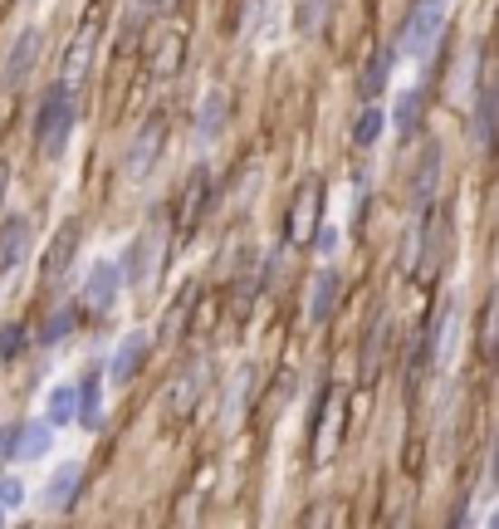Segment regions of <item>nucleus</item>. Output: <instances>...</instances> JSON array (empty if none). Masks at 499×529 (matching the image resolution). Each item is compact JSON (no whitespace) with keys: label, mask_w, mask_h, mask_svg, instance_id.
<instances>
[{"label":"nucleus","mask_w":499,"mask_h":529,"mask_svg":"<svg viewBox=\"0 0 499 529\" xmlns=\"http://www.w3.org/2000/svg\"><path fill=\"white\" fill-rule=\"evenodd\" d=\"M25 250H30V221H5L0 226V274H10L20 260H25Z\"/></svg>","instance_id":"f3484780"},{"label":"nucleus","mask_w":499,"mask_h":529,"mask_svg":"<svg viewBox=\"0 0 499 529\" xmlns=\"http://www.w3.org/2000/svg\"><path fill=\"white\" fill-rule=\"evenodd\" d=\"M20 339H25V329H20V323H5V329H0V358H15Z\"/></svg>","instance_id":"cd10ccee"},{"label":"nucleus","mask_w":499,"mask_h":529,"mask_svg":"<svg viewBox=\"0 0 499 529\" xmlns=\"http://www.w3.org/2000/svg\"><path fill=\"white\" fill-rule=\"evenodd\" d=\"M74 407H79V382H64V388H54V397H50V422H54V427L74 422Z\"/></svg>","instance_id":"393cba45"},{"label":"nucleus","mask_w":499,"mask_h":529,"mask_svg":"<svg viewBox=\"0 0 499 529\" xmlns=\"http://www.w3.org/2000/svg\"><path fill=\"white\" fill-rule=\"evenodd\" d=\"M40 44H44L40 30H25V34L15 40V50H10V59H5V89H15V83L30 79L34 59H40Z\"/></svg>","instance_id":"4468645a"},{"label":"nucleus","mask_w":499,"mask_h":529,"mask_svg":"<svg viewBox=\"0 0 499 529\" xmlns=\"http://www.w3.org/2000/svg\"><path fill=\"white\" fill-rule=\"evenodd\" d=\"M167 216H152L148 226H142V236L132 240V250L123 255L128 264V280L138 284V290H152L157 284V274H162V260H167Z\"/></svg>","instance_id":"f03ea898"},{"label":"nucleus","mask_w":499,"mask_h":529,"mask_svg":"<svg viewBox=\"0 0 499 529\" xmlns=\"http://www.w3.org/2000/svg\"><path fill=\"white\" fill-rule=\"evenodd\" d=\"M5 187H10V167L0 162V207H5Z\"/></svg>","instance_id":"473e14b6"},{"label":"nucleus","mask_w":499,"mask_h":529,"mask_svg":"<svg viewBox=\"0 0 499 529\" xmlns=\"http://www.w3.org/2000/svg\"><path fill=\"white\" fill-rule=\"evenodd\" d=\"M338 441H343V392L328 388L319 407V427H313V461L328 466L338 456Z\"/></svg>","instance_id":"423d86ee"},{"label":"nucleus","mask_w":499,"mask_h":529,"mask_svg":"<svg viewBox=\"0 0 499 529\" xmlns=\"http://www.w3.org/2000/svg\"><path fill=\"white\" fill-rule=\"evenodd\" d=\"M74 422L79 427H99L103 422V382H93V378H83L79 382V407H74Z\"/></svg>","instance_id":"412c9836"},{"label":"nucleus","mask_w":499,"mask_h":529,"mask_svg":"<svg viewBox=\"0 0 499 529\" xmlns=\"http://www.w3.org/2000/svg\"><path fill=\"white\" fill-rule=\"evenodd\" d=\"M417 103H421V99H417V93H407V99H401V103H397V128H401V132H407L411 123H417Z\"/></svg>","instance_id":"c85d7f7f"},{"label":"nucleus","mask_w":499,"mask_h":529,"mask_svg":"<svg viewBox=\"0 0 499 529\" xmlns=\"http://www.w3.org/2000/svg\"><path fill=\"white\" fill-rule=\"evenodd\" d=\"M103 20H108V0H93V5L83 10L69 50H64V83H79L93 69V54H99V40H103Z\"/></svg>","instance_id":"7ed1b4c3"},{"label":"nucleus","mask_w":499,"mask_h":529,"mask_svg":"<svg viewBox=\"0 0 499 529\" xmlns=\"http://www.w3.org/2000/svg\"><path fill=\"white\" fill-rule=\"evenodd\" d=\"M328 10H333V0H299V30L303 34H319Z\"/></svg>","instance_id":"a878e982"},{"label":"nucleus","mask_w":499,"mask_h":529,"mask_svg":"<svg viewBox=\"0 0 499 529\" xmlns=\"http://www.w3.org/2000/svg\"><path fill=\"white\" fill-rule=\"evenodd\" d=\"M319 226H323V182L309 177V182H299L294 201H289V245H309L319 236Z\"/></svg>","instance_id":"39448f33"},{"label":"nucleus","mask_w":499,"mask_h":529,"mask_svg":"<svg viewBox=\"0 0 499 529\" xmlns=\"http://www.w3.org/2000/svg\"><path fill=\"white\" fill-rule=\"evenodd\" d=\"M25 505V486L15 476H0V510H20Z\"/></svg>","instance_id":"bb28decb"},{"label":"nucleus","mask_w":499,"mask_h":529,"mask_svg":"<svg viewBox=\"0 0 499 529\" xmlns=\"http://www.w3.org/2000/svg\"><path fill=\"white\" fill-rule=\"evenodd\" d=\"M54 447V422L44 417V422L34 427H20V441H15V461H40L44 451Z\"/></svg>","instance_id":"aec40b11"},{"label":"nucleus","mask_w":499,"mask_h":529,"mask_svg":"<svg viewBox=\"0 0 499 529\" xmlns=\"http://www.w3.org/2000/svg\"><path fill=\"white\" fill-rule=\"evenodd\" d=\"M490 476L499 480V441H494V466H490Z\"/></svg>","instance_id":"72a5a7b5"},{"label":"nucleus","mask_w":499,"mask_h":529,"mask_svg":"<svg viewBox=\"0 0 499 529\" xmlns=\"http://www.w3.org/2000/svg\"><path fill=\"white\" fill-rule=\"evenodd\" d=\"M162 142H167V123L162 118H148L142 132L132 138V152H128V182H142L152 172L157 158H162Z\"/></svg>","instance_id":"1a4fd4ad"},{"label":"nucleus","mask_w":499,"mask_h":529,"mask_svg":"<svg viewBox=\"0 0 499 529\" xmlns=\"http://www.w3.org/2000/svg\"><path fill=\"white\" fill-rule=\"evenodd\" d=\"M181 64H187V25H181V20H167L152 40V74L172 79Z\"/></svg>","instance_id":"6e6552de"},{"label":"nucleus","mask_w":499,"mask_h":529,"mask_svg":"<svg viewBox=\"0 0 499 529\" xmlns=\"http://www.w3.org/2000/svg\"><path fill=\"white\" fill-rule=\"evenodd\" d=\"M123 280H128V264L123 260H93L89 264V274H83V299H89L93 309H108L118 299V290H123Z\"/></svg>","instance_id":"0eeeda50"},{"label":"nucleus","mask_w":499,"mask_h":529,"mask_svg":"<svg viewBox=\"0 0 499 529\" xmlns=\"http://www.w3.org/2000/svg\"><path fill=\"white\" fill-rule=\"evenodd\" d=\"M177 0H142V10H152V15H162V10H172Z\"/></svg>","instance_id":"2f4dec72"},{"label":"nucleus","mask_w":499,"mask_h":529,"mask_svg":"<svg viewBox=\"0 0 499 529\" xmlns=\"http://www.w3.org/2000/svg\"><path fill=\"white\" fill-rule=\"evenodd\" d=\"M15 441H20V427H0V461H15Z\"/></svg>","instance_id":"7c9ffc66"},{"label":"nucleus","mask_w":499,"mask_h":529,"mask_svg":"<svg viewBox=\"0 0 499 529\" xmlns=\"http://www.w3.org/2000/svg\"><path fill=\"white\" fill-rule=\"evenodd\" d=\"M446 15H450V0H417V5L407 10V25H401V50L426 59L431 54V44L441 40Z\"/></svg>","instance_id":"20e7f679"},{"label":"nucleus","mask_w":499,"mask_h":529,"mask_svg":"<svg viewBox=\"0 0 499 529\" xmlns=\"http://www.w3.org/2000/svg\"><path fill=\"white\" fill-rule=\"evenodd\" d=\"M333 299H338V270L333 264H323L319 274H313V284H309V323H328V314H333Z\"/></svg>","instance_id":"2eb2a0df"},{"label":"nucleus","mask_w":499,"mask_h":529,"mask_svg":"<svg viewBox=\"0 0 499 529\" xmlns=\"http://www.w3.org/2000/svg\"><path fill=\"white\" fill-rule=\"evenodd\" d=\"M206 378H211V368H206L201 358H197L191 368H181V372H177V382H172V402H167L177 422H187V417L197 412V402H201V392H206Z\"/></svg>","instance_id":"9b49d317"},{"label":"nucleus","mask_w":499,"mask_h":529,"mask_svg":"<svg viewBox=\"0 0 499 529\" xmlns=\"http://www.w3.org/2000/svg\"><path fill=\"white\" fill-rule=\"evenodd\" d=\"M221 123H226V93H221V89H211V93H206V103H201V123H197V132H201V138H216V132H221Z\"/></svg>","instance_id":"4be33fe9"},{"label":"nucleus","mask_w":499,"mask_h":529,"mask_svg":"<svg viewBox=\"0 0 499 529\" xmlns=\"http://www.w3.org/2000/svg\"><path fill=\"white\" fill-rule=\"evenodd\" d=\"M436 177H441V152L426 148V152H421V167H417V182H411V207H417V211L431 207V197H436Z\"/></svg>","instance_id":"6ab92c4d"},{"label":"nucleus","mask_w":499,"mask_h":529,"mask_svg":"<svg viewBox=\"0 0 499 529\" xmlns=\"http://www.w3.org/2000/svg\"><path fill=\"white\" fill-rule=\"evenodd\" d=\"M206 201H211V172H206V167H191L187 191H181V211H177L181 236H197V226L206 216Z\"/></svg>","instance_id":"9d476101"},{"label":"nucleus","mask_w":499,"mask_h":529,"mask_svg":"<svg viewBox=\"0 0 499 529\" xmlns=\"http://www.w3.org/2000/svg\"><path fill=\"white\" fill-rule=\"evenodd\" d=\"M382 108H362L358 113V123H352V148H372L377 138H382Z\"/></svg>","instance_id":"5701e85b"},{"label":"nucleus","mask_w":499,"mask_h":529,"mask_svg":"<svg viewBox=\"0 0 499 529\" xmlns=\"http://www.w3.org/2000/svg\"><path fill=\"white\" fill-rule=\"evenodd\" d=\"M142 358H148V333H142V329H132L128 339L113 348V363H108V382H113V388H123V382H132V372L142 368Z\"/></svg>","instance_id":"f8f14e48"},{"label":"nucleus","mask_w":499,"mask_h":529,"mask_svg":"<svg viewBox=\"0 0 499 529\" xmlns=\"http://www.w3.org/2000/svg\"><path fill=\"white\" fill-rule=\"evenodd\" d=\"M191 314H197V284H187V290H181V294L172 299V309H167V319H162V343H167V348L187 339Z\"/></svg>","instance_id":"dca6fc26"},{"label":"nucleus","mask_w":499,"mask_h":529,"mask_svg":"<svg viewBox=\"0 0 499 529\" xmlns=\"http://www.w3.org/2000/svg\"><path fill=\"white\" fill-rule=\"evenodd\" d=\"M74 89H69L64 79L54 83L50 93H44V103L34 108V142H40L44 158H59V148H64V138L74 132Z\"/></svg>","instance_id":"f257e3e1"},{"label":"nucleus","mask_w":499,"mask_h":529,"mask_svg":"<svg viewBox=\"0 0 499 529\" xmlns=\"http://www.w3.org/2000/svg\"><path fill=\"white\" fill-rule=\"evenodd\" d=\"M387 74H392V50L387 54H377L372 64H368V74L358 79V89H362V99H377V93L387 89Z\"/></svg>","instance_id":"b1692460"},{"label":"nucleus","mask_w":499,"mask_h":529,"mask_svg":"<svg viewBox=\"0 0 499 529\" xmlns=\"http://www.w3.org/2000/svg\"><path fill=\"white\" fill-rule=\"evenodd\" d=\"M494 524H499V510H494Z\"/></svg>","instance_id":"f704fd0d"},{"label":"nucleus","mask_w":499,"mask_h":529,"mask_svg":"<svg viewBox=\"0 0 499 529\" xmlns=\"http://www.w3.org/2000/svg\"><path fill=\"white\" fill-rule=\"evenodd\" d=\"M69 323H74V309H59V314L50 319V329H44V343H54V339H59V333H64V329H69Z\"/></svg>","instance_id":"c756f323"},{"label":"nucleus","mask_w":499,"mask_h":529,"mask_svg":"<svg viewBox=\"0 0 499 529\" xmlns=\"http://www.w3.org/2000/svg\"><path fill=\"white\" fill-rule=\"evenodd\" d=\"M79 486H83V461H64V466L54 471L50 490H44L50 510H69V505H74V495H79Z\"/></svg>","instance_id":"a211bd4d"},{"label":"nucleus","mask_w":499,"mask_h":529,"mask_svg":"<svg viewBox=\"0 0 499 529\" xmlns=\"http://www.w3.org/2000/svg\"><path fill=\"white\" fill-rule=\"evenodd\" d=\"M74 250H79V221H69L64 231L54 236V245L44 250V274H40V280H44V284H59V280H64V274H69V260H74Z\"/></svg>","instance_id":"ddd939ff"}]
</instances>
